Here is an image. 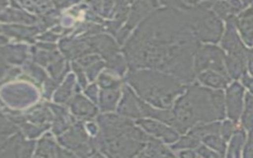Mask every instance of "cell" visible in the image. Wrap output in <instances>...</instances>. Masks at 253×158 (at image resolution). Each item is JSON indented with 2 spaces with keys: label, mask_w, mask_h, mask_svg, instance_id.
Segmentation results:
<instances>
[{
  "label": "cell",
  "mask_w": 253,
  "mask_h": 158,
  "mask_svg": "<svg viewBox=\"0 0 253 158\" xmlns=\"http://www.w3.org/2000/svg\"><path fill=\"white\" fill-rule=\"evenodd\" d=\"M239 124L246 131L253 128V95L247 91L244 97V106L239 118Z\"/></svg>",
  "instance_id": "5bb4252c"
},
{
  "label": "cell",
  "mask_w": 253,
  "mask_h": 158,
  "mask_svg": "<svg viewBox=\"0 0 253 158\" xmlns=\"http://www.w3.org/2000/svg\"><path fill=\"white\" fill-rule=\"evenodd\" d=\"M134 122L145 133L162 140L163 142H165L168 145L174 143L181 134L179 131H177L171 125H169L163 121H160L158 119H155V118H141L134 120Z\"/></svg>",
  "instance_id": "52a82bcc"
},
{
  "label": "cell",
  "mask_w": 253,
  "mask_h": 158,
  "mask_svg": "<svg viewBox=\"0 0 253 158\" xmlns=\"http://www.w3.org/2000/svg\"><path fill=\"white\" fill-rule=\"evenodd\" d=\"M247 131L239 124L233 134L226 142V150L224 156L227 158L242 157V151L246 142Z\"/></svg>",
  "instance_id": "7c38bea8"
},
{
  "label": "cell",
  "mask_w": 253,
  "mask_h": 158,
  "mask_svg": "<svg viewBox=\"0 0 253 158\" xmlns=\"http://www.w3.org/2000/svg\"><path fill=\"white\" fill-rule=\"evenodd\" d=\"M175 153L162 140L148 136L142 150L137 157H174Z\"/></svg>",
  "instance_id": "8fae6325"
},
{
  "label": "cell",
  "mask_w": 253,
  "mask_h": 158,
  "mask_svg": "<svg viewBox=\"0 0 253 158\" xmlns=\"http://www.w3.org/2000/svg\"><path fill=\"white\" fill-rule=\"evenodd\" d=\"M125 82L141 100L159 109H171L188 85L171 74L149 68L127 69Z\"/></svg>",
  "instance_id": "7a4b0ae2"
},
{
  "label": "cell",
  "mask_w": 253,
  "mask_h": 158,
  "mask_svg": "<svg viewBox=\"0 0 253 158\" xmlns=\"http://www.w3.org/2000/svg\"><path fill=\"white\" fill-rule=\"evenodd\" d=\"M175 156L183 158H198V154L195 149H183L175 152Z\"/></svg>",
  "instance_id": "7402d4cb"
},
{
  "label": "cell",
  "mask_w": 253,
  "mask_h": 158,
  "mask_svg": "<svg viewBox=\"0 0 253 158\" xmlns=\"http://www.w3.org/2000/svg\"><path fill=\"white\" fill-rule=\"evenodd\" d=\"M247 73L253 76V47L247 49Z\"/></svg>",
  "instance_id": "603a6c76"
},
{
  "label": "cell",
  "mask_w": 253,
  "mask_h": 158,
  "mask_svg": "<svg viewBox=\"0 0 253 158\" xmlns=\"http://www.w3.org/2000/svg\"><path fill=\"white\" fill-rule=\"evenodd\" d=\"M246 90L239 80H232L224 89L225 118L238 122L244 106Z\"/></svg>",
  "instance_id": "8992f818"
},
{
  "label": "cell",
  "mask_w": 253,
  "mask_h": 158,
  "mask_svg": "<svg viewBox=\"0 0 253 158\" xmlns=\"http://www.w3.org/2000/svg\"><path fill=\"white\" fill-rule=\"evenodd\" d=\"M201 143L202 142L198 138L193 136L191 133L185 132L180 134L178 139L174 143L170 144L169 146L171 150L175 153L176 151L183 150V149H196Z\"/></svg>",
  "instance_id": "9a60e30c"
},
{
  "label": "cell",
  "mask_w": 253,
  "mask_h": 158,
  "mask_svg": "<svg viewBox=\"0 0 253 158\" xmlns=\"http://www.w3.org/2000/svg\"><path fill=\"white\" fill-rule=\"evenodd\" d=\"M158 3L163 7H170V8H176V9L188 8L185 5L183 0H158Z\"/></svg>",
  "instance_id": "ffe728a7"
},
{
  "label": "cell",
  "mask_w": 253,
  "mask_h": 158,
  "mask_svg": "<svg viewBox=\"0 0 253 158\" xmlns=\"http://www.w3.org/2000/svg\"><path fill=\"white\" fill-rule=\"evenodd\" d=\"M202 143L212 149L216 153L223 157L226 150V141L221 137L220 133H210L203 137Z\"/></svg>",
  "instance_id": "2e32d148"
},
{
  "label": "cell",
  "mask_w": 253,
  "mask_h": 158,
  "mask_svg": "<svg viewBox=\"0 0 253 158\" xmlns=\"http://www.w3.org/2000/svg\"><path fill=\"white\" fill-rule=\"evenodd\" d=\"M200 45L184 9L163 7L152 11L129 35L125 59L128 69H157L191 84L196 80L193 60Z\"/></svg>",
  "instance_id": "6da1fadb"
},
{
  "label": "cell",
  "mask_w": 253,
  "mask_h": 158,
  "mask_svg": "<svg viewBox=\"0 0 253 158\" xmlns=\"http://www.w3.org/2000/svg\"><path fill=\"white\" fill-rule=\"evenodd\" d=\"M241 84L244 86L245 90L253 95V76L249 75L247 72L244 73L239 79Z\"/></svg>",
  "instance_id": "44dd1931"
},
{
  "label": "cell",
  "mask_w": 253,
  "mask_h": 158,
  "mask_svg": "<svg viewBox=\"0 0 253 158\" xmlns=\"http://www.w3.org/2000/svg\"><path fill=\"white\" fill-rule=\"evenodd\" d=\"M195 151L197 152L198 157H204V158H217V157H220V155L218 153H216L215 151L209 148L208 146H206L203 143H201L195 149Z\"/></svg>",
  "instance_id": "d6986e66"
},
{
  "label": "cell",
  "mask_w": 253,
  "mask_h": 158,
  "mask_svg": "<svg viewBox=\"0 0 253 158\" xmlns=\"http://www.w3.org/2000/svg\"><path fill=\"white\" fill-rule=\"evenodd\" d=\"M211 90L194 81L188 84L185 91L176 99L171 111L174 128L181 134L198 123L219 120L212 104Z\"/></svg>",
  "instance_id": "3957f363"
},
{
  "label": "cell",
  "mask_w": 253,
  "mask_h": 158,
  "mask_svg": "<svg viewBox=\"0 0 253 158\" xmlns=\"http://www.w3.org/2000/svg\"><path fill=\"white\" fill-rule=\"evenodd\" d=\"M123 86L103 89L100 94V106L104 112L116 111L122 96Z\"/></svg>",
  "instance_id": "4fadbf2b"
},
{
  "label": "cell",
  "mask_w": 253,
  "mask_h": 158,
  "mask_svg": "<svg viewBox=\"0 0 253 158\" xmlns=\"http://www.w3.org/2000/svg\"><path fill=\"white\" fill-rule=\"evenodd\" d=\"M135 0H126V2H127V4H132L133 2H134Z\"/></svg>",
  "instance_id": "d4e9b609"
},
{
  "label": "cell",
  "mask_w": 253,
  "mask_h": 158,
  "mask_svg": "<svg viewBox=\"0 0 253 158\" xmlns=\"http://www.w3.org/2000/svg\"><path fill=\"white\" fill-rule=\"evenodd\" d=\"M206 1H210V2H214V1H217V0H206Z\"/></svg>",
  "instance_id": "484cf974"
},
{
  "label": "cell",
  "mask_w": 253,
  "mask_h": 158,
  "mask_svg": "<svg viewBox=\"0 0 253 158\" xmlns=\"http://www.w3.org/2000/svg\"><path fill=\"white\" fill-rule=\"evenodd\" d=\"M224 51L215 43H204L197 49L193 67L196 74L205 70H213L223 75H227L224 63ZM229 77V76H228Z\"/></svg>",
  "instance_id": "5b68a950"
},
{
  "label": "cell",
  "mask_w": 253,
  "mask_h": 158,
  "mask_svg": "<svg viewBox=\"0 0 253 158\" xmlns=\"http://www.w3.org/2000/svg\"><path fill=\"white\" fill-rule=\"evenodd\" d=\"M139 97L134 93V91L125 82L122 89V96L117 106V114L136 120L141 118V112L139 106Z\"/></svg>",
  "instance_id": "ba28073f"
},
{
  "label": "cell",
  "mask_w": 253,
  "mask_h": 158,
  "mask_svg": "<svg viewBox=\"0 0 253 158\" xmlns=\"http://www.w3.org/2000/svg\"><path fill=\"white\" fill-rule=\"evenodd\" d=\"M237 33L246 47H253V5L244 8L234 17Z\"/></svg>",
  "instance_id": "9c48e42d"
},
{
  "label": "cell",
  "mask_w": 253,
  "mask_h": 158,
  "mask_svg": "<svg viewBox=\"0 0 253 158\" xmlns=\"http://www.w3.org/2000/svg\"><path fill=\"white\" fill-rule=\"evenodd\" d=\"M252 1H253V0H252Z\"/></svg>",
  "instance_id": "4316f807"
},
{
  "label": "cell",
  "mask_w": 253,
  "mask_h": 158,
  "mask_svg": "<svg viewBox=\"0 0 253 158\" xmlns=\"http://www.w3.org/2000/svg\"><path fill=\"white\" fill-rule=\"evenodd\" d=\"M196 81L204 87L210 89L224 90L232 81L228 76L213 70H205L196 74Z\"/></svg>",
  "instance_id": "30bf717a"
},
{
  "label": "cell",
  "mask_w": 253,
  "mask_h": 158,
  "mask_svg": "<svg viewBox=\"0 0 253 158\" xmlns=\"http://www.w3.org/2000/svg\"><path fill=\"white\" fill-rule=\"evenodd\" d=\"M246 142L242 151V157L244 158H253V128L247 131Z\"/></svg>",
  "instance_id": "ac0fdd59"
},
{
  "label": "cell",
  "mask_w": 253,
  "mask_h": 158,
  "mask_svg": "<svg viewBox=\"0 0 253 158\" xmlns=\"http://www.w3.org/2000/svg\"><path fill=\"white\" fill-rule=\"evenodd\" d=\"M239 126L238 122H235L227 118L220 120V127H219V133L221 137L227 142L230 136L233 134V132L236 130V128Z\"/></svg>",
  "instance_id": "e0dca14e"
},
{
  "label": "cell",
  "mask_w": 253,
  "mask_h": 158,
  "mask_svg": "<svg viewBox=\"0 0 253 158\" xmlns=\"http://www.w3.org/2000/svg\"><path fill=\"white\" fill-rule=\"evenodd\" d=\"M183 1H184L185 5H186L187 7H192V6H195V5L199 4V3L202 2L203 0H183Z\"/></svg>",
  "instance_id": "cb8c5ba5"
},
{
  "label": "cell",
  "mask_w": 253,
  "mask_h": 158,
  "mask_svg": "<svg viewBox=\"0 0 253 158\" xmlns=\"http://www.w3.org/2000/svg\"><path fill=\"white\" fill-rule=\"evenodd\" d=\"M211 3L203 0L195 6L184 9L195 38L203 43L218 42L224 31L222 20L211 9Z\"/></svg>",
  "instance_id": "277c9868"
}]
</instances>
